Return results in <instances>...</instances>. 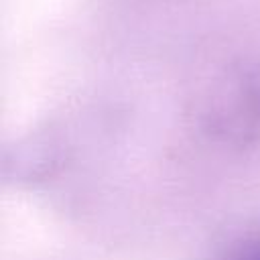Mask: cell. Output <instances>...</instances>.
Listing matches in <instances>:
<instances>
[{"mask_svg":"<svg viewBox=\"0 0 260 260\" xmlns=\"http://www.w3.org/2000/svg\"><path fill=\"white\" fill-rule=\"evenodd\" d=\"M228 260H260V238L246 240L240 246H236L228 256Z\"/></svg>","mask_w":260,"mask_h":260,"instance_id":"cell-1","label":"cell"}]
</instances>
